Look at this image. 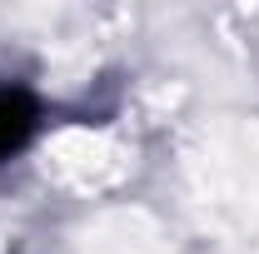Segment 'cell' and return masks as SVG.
<instances>
[{
    "mask_svg": "<svg viewBox=\"0 0 259 254\" xmlns=\"http://www.w3.org/2000/svg\"><path fill=\"white\" fill-rule=\"evenodd\" d=\"M45 130V100L20 80H0V170L20 159Z\"/></svg>",
    "mask_w": 259,
    "mask_h": 254,
    "instance_id": "cell-1",
    "label": "cell"
}]
</instances>
